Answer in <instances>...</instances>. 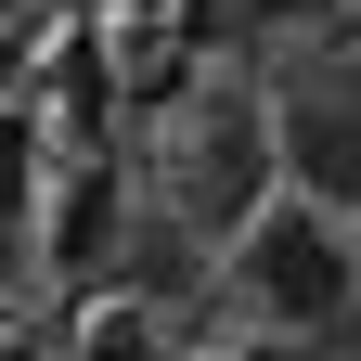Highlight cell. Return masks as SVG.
Instances as JSON below:
<instances>
[{
    "instance_id": "4",
    "label": "cell",
    "mask_w": 361,
    "mask_h": 361,
    "mask_svg": "<svg viewBox=\"0 0 361 361\" xmlns=\"http://www.w3.org/2000/svg\"><path fill=\"white\" fill-rule=\"evenodd\" d=\"M78 361H168V348H155L142 323H104V336H90V348H78Z\"/></svg>"
},
{
    "instance_id": "2",
    "label": "cell",
    "mask_w": 361,
    "mask_h": 361,
    "mask_svg": "<svg viewBox=\"0 0 361 361\" xmlns=\"http://www.w3.org/2000/svg\"><path fill=\"white\" fill-rule=\"evenodd\" d=\"M284 168L323 207H361V78H297L284 90Z\"/></svg>"
},
{
    "instance_id": "5",
    "label": "cell",
    "mask_w": 361,
    "mask_h": 361,
    "mask_svg": "<svg viewBox=\"0 0 361 361\" xmlns=\"http://www.w3.org/2000/svg\"><path fill=\"white\" fill-rule=\"evenodd\" d=\"M13 258H26V245H13V194H0V271H13Z\"/></svg>"
},
{
    "instance_id": "3",
    "label": "cell",
    "mask_w": 361,
    "mask_h": 361,
    "mask_svg": "<svg viewBox=\"0 0 361 361\" xmlns=\"http://www.w3.org/2000/svg\"><path fill=\"white\" fill-rule=\"evenodd\" d=\"M245 180H258V129H245V104H194V129H180V207H194V219H233Z\"/></svg>"
},
{
    "instance_id": "1",
    "label": "cell",
    "mask_w": 361,
    "mask_h": 361,
    "mask_svg": "<svg viewBox=\"0 0 361 361\" xmlns=\"http://www.w3.org/2000/svg\"><path fill=\"white\" fill-rule=\"evenodd\" d=\"M245 284L271 323H348V245H336V219H258L245 233Z\"/></svg>"
}]
</instances>
